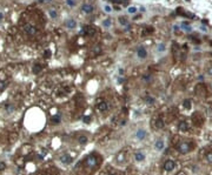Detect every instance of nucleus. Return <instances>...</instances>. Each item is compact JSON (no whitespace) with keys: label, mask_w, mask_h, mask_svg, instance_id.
I'll use <instances>...</instances> for the list:
<instances>
[{"label":"nucleus","mask_w":212,"mask_h":175,"mask_svg":"<svg viewBox=\"0 0 212 175\" xmlns=\"http://www.w3.org/2000/svg\"><path fill=\"white\" fill-rule=\"evenodd\" d=\"M183 28L185 29V31H191V27H189V26H185V24H184V26H183Z\"/></svg>","instance_id":"obj_34"},{"label":"nucleus","mask_w":212,"mask_h":175,"mask_svg":"<svg viewBox=\"0 0 212 175\" xmlns=\"http://www.w3.org/2000/svg\"><path fill=\"white\" fill-rule=\"evenodd\" d=\"M24 29H25V32L27 34H30V36H34V34L37 33V28H35L33 25H31V24H26V26L24 27Z\"/></svg>","instance_id":"obj_8"},{"label":"nucleus","mask_w":212,"mask_h":175,"mask_svg":"<svg viewBox=\"0 0 212 175\" xmlns=\"http://www.w3.org/2000/svg\"><path fill=\"white\" fill-rule=\"evenodd\" d=\"M176 166L177 165H176V162L173 160H166L164 162V165H163V168H164L165 172H172L176 168Z\"/></svg>","instance_id":"obj_2"},{"label":"nucleus","mask_w":212,"mask_h":175,"mask_svg":"<svg viewBox=\"0 0 212 175\" xmlns=\"http://www.w3.org/2000/svg\"><path fill=\"white\" fill-rule=\"evenodd\" d=\"M60 120H61V115L58 114V115L53 116V118L51 119V122H52V124H54V125H57V124H59V122H60Z\"/></svg>","instance_id":"obj_19"},{"label":"nucleus","mask_w":212,"mask_h":175,"mask_svg":"<svg viewBox=\"0 0 212 175\" xmlns=\"http://www.w3.org/2000/svg\"><path fill=\"white\" fill-rule=\"evenodd\" d=\"M209 73H210V74H212V69H210V72H209Z\"/></svg>","instance_id":"obj_37"},{"label":"nucleus","mask_w":212,"mask_h":175,"mask_svg":"<svg viewBox=\"0 0 212 175\" xmlns=\"http://www.w3.org/2000/svg\"><path fill=\"white\" fill-rule=\"evenodd\" d=\"M44 57H45V58H50V57H51V52H50L48 49H46V51L44 52Z\"/></svg>","instance_id":"obj_33"},{"label":"nucleus","mask_w":212,"mask_h":175,"mask_svg":"<svg viewBox=\"0 0 212 175\" xmlns=\"http://www.w3.org/2000/svg\"><path fill=\"white\" fill-rule=\"evenodd\" d=\"M184 107H185L186 109H190V108H191V102H190V100H185V101H184Z\"/></svg>","instance_id":"obj_26"},{"label":"nucleus","mask_w":212,"mask_h":175,"mask_svg":"<svg viewBox=\"0 0 212 175\" xmlns=\"http://www.w3.org/2000/svg\"><path fill=\"white\" fill-rule=\"evenodd\" d=\"M109 175H118V174H114V173H112V174H109Z\"/></svg>","instance_id":"obj_36"},{"label":"nucleus","mask_w":212,"mask_h":175,"mask_svg":"<svg viewBox=\"0 0 212 175\" xmlns=\"http://www.w3.org/2000/svg\"><path fill=\"white\" fill-rule=\"evenodd\" d=\"M146 136H147V132H146L145 129H143V128H139V129L136 132V137H137V140H139V141H143V140H144Z\"/></svg>","instance_id":"obj_7"},{"label":"nucleus","mask_w":212,"mask_h":175,"mask_svg":"<svg viewBox=\"0 0 212 175\" xmlns=\"http://www.w3.org/2000/svg\"><path fill=\"white\" fill-rule=\"evenodd\" d=\"M178 128H179L180 132H187L189 128H190V126H189V124H187L186 121H180L179 125H178Z\"/></svg>","instance_id":"obj_12"},{"label":"nucleus","mask_w":212,"mask_h":175,"mask_svg":"<svg viewBox=\"0 0 212 175\" xmlns=\"http://www.w3.org/2000/svg\"><path fill=\"white\" fill-rule=\"evenodd\" d=\"M164 147H165V142L163 141V140H158V141L154 144V149L156 150H163L164 149Z\"/></svg>","instance_id":"obj_13"},{"label":"nucleus","mask_w":212,"mask_h":175,"mask_svg":"<svg viewBox=\"0 0 212 175\" xmlns=\"http://www.w3.org/2000/svg\"><path fill=\"white\" fill-rule=\"evenodd\" d=\"M137 55H138L139 59H145L147 57V51L145 49L144 46H139L137 48Z\"/></svg>","instance_id":"obj_6"},{"label":"nucleus","mask_w":212,"mask_h":175,"mask_svg":"<svg viewBox=\"0 0 212 175\" xmlns=\"http://www.w3.org/2000/svg\"><path fill=\"white\" fill-rule=\"evenodd\" d=\"M3 19H4V15H3V13H1V12H0V21H1Z\"/></svg>","instance_id":"obj_35"},{"label":"nucleus","mask_w":212,"mask_h":175,"mask_svg":"<svg viewBox=\"0 0 212 175\" xmlns=\"http://www.w3.org/2000/svg\"><path fill=\"white\" fill-rule=\"evenodd\" d=\"M60 161H61L64 165H70L71 162L73 161V159H72V156L68 155V154H63V155L60 156Z\"/></svg>","instance_id":"obj_9"},{"label":"nucleus","mask_w":212,"mask_h":175,"mask_svg":"<svg viewBox=\"0 0 212 175\" xmlns=\"http://www.w3.org/2000/svg\"><path fill=\"white\" fill-rule=\"evenodd\" d=\"M164 120L162 119V118H157L156 119V121H154V126H156V128L157 129H163L164 128Z\"/></svg>","instance_id":"obj_11"},{"label":"nucleus","mask_w":212,"mask_h":175,"mask_svg":"<svg viewBox=\"0 0 212 175\" xmlns=\"http://www.w3.org/2000/svg\"><path fill=\"white\" fill-rule=\"evenodd\" d=\"M157 51H158V53H163V52L165 51V45L164 44H159L158 47H157Z\"/></svg>","instance_id":"obj_23"},{"label":"nucleus","mask_w":212,"mask_h":175,"mask_svg":"<svg viewBox=\"0 0 212 175\" xmlns=\"http://www.w3.org/2000/svg\"><path fill=\"white\" fill-rule=\"evenodd\" d=\"M134 159H136V161H138V162L144 161V160H145V154L141 153V152H137V153L134 154Z\"/></svg>","instance_id":"obj_15"},{"label":"nucleus","mask_w":212,"mask_h":175,"mask_svg":"<svg viewBox=\"0 0 212 175\" xmlns=\"http://www.w3.org/2000/svg\"><path fill=\"white\" fill-rule=\"evenodd\" d=\"M103 27L104 28H110L111 27V25H112V20L110 19V18H107V19H105L104 21H103Z\"/></svg>","instance_id":"obj_18"},{"label":"nucleus","mask_w":212,"mask_h":175,"mask_svg":"<svg viewBox=\"0 0 212 175\" xmlns=\"http://www.w3.org/2000/svg\"><path fill=\"white\" fill-rule=\"evenodd\" d=\"M6 169V163L5 162H0V172H3V170H5Z\"/></svg>","instance_id":"obj_30"},{"label":"nucleus","mask_w":212,"mask_h":175,"mask_svg":"<svg viewBox=\"0 0 212 175\" xmlns=\"http://www.w3.org/2000/svg\"><path fill=\"white\" fill-rule=\"evenodd\" d=\"M104 11L107 13V14H111V12H112V6H111V5H104Z\"/></svg>","instance_id":"obj_24"},{"label":"nucleus","mask_w":212,"mask_h":175,"mask_svg":"<svg viewBox=\"0 0 212 175\" xmlns=\"http://www.w3.org/2000/svg\"><path fill=\"white\" fill-rule=\"evenodd\" d=\"M97 109H98L100 113H104V112H106V111H109V103L106 102V101H104V100H100V101L98 102V105H97Z\"/></svg>","instance_id":"obj_4"},{"label":"nucleus","mask_w":212,"mask_h":175,"mask_svg":"<svg viewBox=\"0 0 212 175\" xmlns=\"http://www.w3.org/2000/svg\"><path fill=\"white\" fill-rule=\"evenodd\" d=\"M127 12H129V13H131V14H133V13H136V12H137V8H136V7H129Z\"/></svg>","instance_id":"obj_32"},{"label":"nucleus","mask_w":212,"mask_h":175,"mask_svg":"<svg viewBox=\"0 0 212 175\" xmlns=\"http://www.w3.org/2000/svg\"><path fill=\"white\" fill-rule=\"evenodd\" d=\"M177 148H178V152H179V153L186 154V153H189V152L191 150V145H190L189 142H183V144H180Z\"/></svg>","instance_id":"obj_3"},{"label":"nucleus","mask_w":212,"mask_h":175,"mask_svg":"<svg viewBox=\"0 0 212 175\" xmlns=\"http://www.w3.org/2000/svg\"><path fill=\"white\" fill-rule=\"evenodd\" d=\"M205 160H206L209 163H212V152H209V153L205 155Z\"/></svg>","instance_id":"obj_22"},{"label":"nucleus","mask_w":212,"mask_h":175,"mask_svg":"<svg viewBox=\"0 0 212 175\" xmlns=\"http://www.w3.org/2000/svg\"><path fill=\"white\" fill-rule=\"evenodd\" d=\"M48 15L51 19H58V12L54 8H50L48 10Z\"/></svg>","instance_id":"obj_16"},{"label":"nucleus","mask_w":212,"mask_h":175,"mask_svg":"<svg viewBox=\"0 0 212 175\" xmlns=\"http://www.w3.org/2000/svg\"><path fill=\"white\" fill-rule=\"evenodd\" d=\"M81 10H83V12H85V13H87V14H90V13L93 12V6L90 5V4H84V5L81 6Z\"/></svg>","instance_id":"obj_14"},{"label":"nucleus","mask_w":212,"mask_h":175,"mask_svg":"<svg viewBox=\"0 0 212 175\" xmlns=\"http://www.w3.org/2000/svg\"><path fill=\"white\" fill-rule=\"evenodd\" d=\"M7 85H8L7 81H5V80H0V91H4L6 87H7Z\"/></svg>","instance_id":"obj_21"},{"label":"nucleus","mask_w":212,"mask_h":175,"mask_svg":"<svg viewBox=\"0 0 212 175\" xmlns=\"http://www.w3.org/2000/svg\"><path fill=\"white\" fill-rule=\"evenodd\" d=\"M83 121L86 122V124H90V122H91V118L90 116H84L83 118Z\"/></svg>","instance_id":"obj_31"},{"label":"nucleus","mask_w":212,"mask_h":175,"mask_svg":"<svg viewBox=\"0 0 212 175\" xmlns=\"http://www.w3.org/2000/svg\"><path fill=\"white\" fill-rule=\"evenodd\" d=\"M65 26H66L68 29H73V28H76V26H77V21H76L74 19H67V20L65 21Z\"/></svg>","instance_id":"obj_10"},{"label":"nucleus","mask_w":212,"mask_h":175,"mask_svg":"<svg viewBox=\"0 0 212 175\" xmlns=\"http://www.w3.org/2000/svg\"><path fill=\"white\" fill-rule=\"evenodd\" d=\"M145 101H146V103H150V105H153V103H154V99L151 98V96H146Z\"/></svg>","instance_id":"obj_25"},{"label":"nucleus","mask_w":212,"mask_h":175,"mask_svg":"<svg viewBox=\"0 0 212 175\" xmlns=\"http://www.w3.org/2000/svg\"><path fill=\"white\" fill-rule=\"evenodd\" d=\"M96 33H97V28L92 25H85L80 29V34H83V36H94Z\"/></svg>","instance_id":"obj_1"},{"label":"nucleus","mask_w":212,"mask_h":175,"mask_svg":"<svg viewBox=\"0 0 212 175\" xmlns=\"http://www.w3.org/2000/svg\"><path fill=\"white\" fill-rule=\"evenodd\" d=\"M112 3H114V4H125L127 0H111Z\"/></svg>","instance_id":"obj_29"},{"label":"nucleus","mask_w":212,"mask_h":175,"mask_svg":"<svg viewBox=\"0 0 212 175\" xmlns=\"http://www.w3.org/2000/svg\"><path fill=\"white\" fill-rule=\"evenodd\" d=\"M66 3H67V5H68L70 7H73V6L76 5V1H74V0H66Z\"/></svg>","instance_id":"obj_28"},{"label":"nucleus","mask_w":212,"mask_h":175,"mask_svg":"<svg viewBox=\"0 0 212 175\" xmlns=\"http://www.w3.org/2000/svg\"><path fill=\"white\" fill-rule=\"evenodd\" d=\"M41 69H43V66H41V65L35 64V65L33 66V73H40Z\"/></svg>","instance_id":"obj_20"},{"label":"nucleus","mask_w":212,"mask_h":175,"mask_svg":"<svg viewBox=\"0 0 212 175\" xmlns=\"http://www.w3.org/2000/svg\"><path fill=\"white\" fill-rule=\"evenodd\" d=\"M97 163H98L97 156H94V155H88L86 157V165L88 167H94V166H97Z\"/></svg>","instance_id":"obj_5"},{"label":"nucleus","mask_w":212,"mask_h":175,"mask_svg":"<svg viewBox=\"0 0 212 175\" xmlns=\"http://www.w3.org/2000/svg\"><path fill=\"white\" fill-rule=\"evenodd\" d=\"M118 21H119V24L121 25V26H127L129 25V20L125 18V16H119V19H118Z\"/></svg>","instance_id":"obj_17"},{"label":"nucleus","mask_w":212,"mask_h":175,"mask_svg":"<svg viewBox=\"0 0 212 175\" xmlns=\"http://www.w3.org/2000/svg\"><path fill=\"white\" fill-rule=\"evenodd\" d=\"M86 142H87L86 136H79V144H86Z\"/></svg>","instance_id":"obj_27"}]
</instances>
